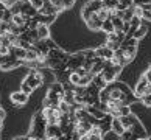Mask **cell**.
<instances>
[{
  "label": "cell",
  "mask_w": 151,
  "mask_h": 140,
  "mask_svg": "<svg viewBox=\"0 0 151 140\" xmlns=\"http://www.w3.org/2000/svg\"><path fill=\"white\" fill-rule=\"evenodd\" d=\"M95 55H97L98 58L104 59V61H111L112 56H114V52L111 48H108L106 45H103V47H98L97 50H95Z\"/></svg>",
  "instance_id": "obj_6"
},
{
  "label": "cell",
  "mask_w": 151,
  "mask_h": 140,
  "mask_svg": "<svg viewBox=\"0 0 151 140\" xmlns=\"http://www.w3.org/2000/svg\"><path fill=\"white\" fill-rule=\"evenodd\" d=\"M0 118H5V111L0 108Z\"/></svg>",
  "instance_id": "obj_44"
},
{
  "label": "cell",
  "mask_w": 151,
  "mask_h": 140,
  "mask_svg": "<svg viewBox=\"0 0 151 140\" xmlns=\"http://www.w3.org/2000/svg\"><path fill=\"white\" fill-rule=\"evenodd\" d=\"M73 3H75V0H63V5H64V8H70Z\"/></svg>",
  "instance_id": "obj_40"
},
{
  "label": "cell",
  "mask_w": 151,
  "mask_h": 140,
  "mask_svg": "<svg viewBox=\"0 0 151 140\" xmlns=\"http://www.w3.org/2000/svg\"><path fill=\"white\" fill-rule=\"evenodd\" d=\"M83 62H84V53H78V55L70 56L69 62H67V67L72 69V70H75L76 67H81Z\"/></svg>",
  "instance_id": "obj_3"
},
{
  "label": "cell",
  "mask_w": 151,
  "mask_h": 140,
  "mask_svg": "<svg viewBox=\"0 0 151 140\" xmlns=\"http://www.w3.org/2000/svg\"><path fill=\"white\" fill-rule=\"evenodd\" d=\"M11 24H14L17 27H25V17L22 14H16V16H13V19H11Z\"/></svg>",
  "instance_id": "obj_20"
},
{
  "label": "cell",
  "mask_w": 151,
  "mask_h": 140,
  "mask_svg": "<svg viewBox=\"0 0 151 140\" xmlns=\"http://www.w3.org/2000/svg\"><path fill=\"white\" fill-rule=\"evenodd\" d=\"M86 22H87V27L91 28V30H101L103 20H100V19H98L97 13H92V14L86 19Z\"/></svg>",
  "instance_id": "obj_4"
},
{
  "label": "cell",
  "mask_w": 151,
  "mask_h": 140,
  "mask_svg": "<svg viewBox=\"0 0 151 140\" xmlns=\"http://www.w3.org/2000/svg\"><path fill=\"white\" fill-rule=\"evenodd\" d=\"M37 13L42 14V16H55V17H56V14L59 13V11H58L56 6H53V5L50 3V0H45L42 6L37 9Z\"/></svg>",
  "instance_id": "obj_2"
},
{
  "label": "cell",
  "mask_w": 151,
  "mask_h": 140,
  "mask_svg": "<svg viewBox=\"0 0 151 140\" xmlns=\"http://www.w3.org/2000/svg\"><path fill=\"white\" fill-rule=\"evenodd\" d=\"M145 140H151V137H147V139H145Z\"/></svg>",
  "instance_id": "obj_46"
},
{
  "label": "cell",
  "mask_w": 151,
  "mask_h": 140,
  "mask_svg": "<svg viewBox=\"0 0 151 140\" xmlns=\"http://www.w3.org/2000/svg\"><path fill=\"white\" fill-rule=\"evenodd\" d=\"M89 140H103V136H101V134H92V132H89Z\"/></svg>",
  "instance_id": "obj_37"
},
{
  "label": "cell",
  "mask_w": 151,
  "mask_h": 140,
  "mask_svg": "<svg viewBox=\"0 0 151 140\" xmlns=\"http://www.w3.org/2000/svg\"><path fill=\"white\" fill-rule=\"evenodd\" d=\"M28 2H30L36 9H39V8H41L42 5H44V2H45V0H28Z\"/></svg>",
  "instance_id": "obj_34"
},
{
  "label": "cell",
  "mask_w": 151,
  "mask_h": 140,
  "mask_svg": "<svg viewBox=\"0 0 151 140\" xmlns=\"http://www.w3.org/2000/svg\"><path fill=\"white\" fill-rule=\"evenodd\" d=\"M80 78H81V76L73 70V72L70 73V76H69V83H70V84H73V86H78V83H80Z\"/></svg>",
  "instance_id": "obj_25"
},
{
  "label": "cell",
  "mask_w": 151,
  "mask_h": 140,
  "mask_svg": "<svg viewBox=\"0 0 151 140\" xmlns=\"http://www.w3.org/2000/svg\"><path fill=\"white\" fill-rule=\"evenodd\" d=\"M58 111L61 112V114H70V104L65 103L64 100H61L59 104H58Z\"/></svg>",
  "instance_id": "obj_21"
},
{
  "label": "cell",
  "mask_w": 151,
  "mask_h": 140,
  "mask_svg": "<svg viewBox=\"0 0 151 140\" xmlns=\"http://www.w3.org/2000/svg\"><path fill=\"white\" fill-rule=\"evenodd\" d=\"M129 129H131V132L134 134V136H136L139 140H140V139H147V132H145V129H143V126H142V123L140 121H136V123H134V125L129 128Z\"/></svg>",
  "instance_id": "obj_9"
},
{
  "label": "cell",
  "mask_w": 151,
  "mask_h": 140,
  "mask_svg": "<svg viewBox=\"0 0 151 140\" xmlns=\"http://www.w3.org/2000/svg\"><path fill=\"white\" fill-rule=\"evenodd\" d=\"M95 58H97V55H95V50H87V52H84V59L93 61Z\"/></svg>",
  "instance_id": "obj_30"
},
{
  "label": "cell",
  "mask_w": 151,
  "mask_h": 140,
  "mask_svg": "<svg viewBox=\"0 0 151 140\" xmlns=\"http://www.w3.org/2000/svg\"><path fill=\"white\" fill-rule=\"evenodd\" d=\"M147 87H148V81H147V78H145V76H142L140 80H139L137 86H136V90H134V95H136L137 98L143 97V95L147 93Z\"/></svg>",
  "instance_id": "obj_5"
},
{
  "label": "cell",
  "mask_w": 151,
  "mask_h": 140,
  "mask_svg": "<svg viewBox=\"0 0 151 140\" xmlns=\"http://www.w3.org/2000/svg\"><path fill=\"white\" fill-rule=\"evenodd\" d=\"M119 114H120V117H123V115H129V114H131L129 104H122L120 108H119Z\"/></svg>",
  "instance_id": "obj_27"
},
{
  "label": "cell",
  "mask_w": 151,
  "mask_h": 140,
  "mask_svg": "<svg viewBox=\"0 0 151 140\" xmlns=\"http://www.w3.org/2000/svg\"><path fill=\"white\" fill-rule=\"evenodd\" d=\"M109 19L112 20L114 30H122V27H123V19H120V17H115V16H111Z\"/></svg>",
  "instance_id": "obj_23"
},
{
  "label": "cell",
  "mask_w": 151,
  "mask_h": 140,
  "mask_svg": "<svg viewBox=\"0 0 151 140\" xmlns=\"http://www.w3.org/2000/svg\"><path fill=\"white\" fill-rule=\"evenodd\" d=\"M148 70H150V72H151V65H150V69H148Z\"/></svg>",
  "instance_id": "obj_47"
},
{
  "label": "cell",
  "mask_w": 151,
  "mask_h": 140,
  "mask_svg": "<svg viewBox=\"0 0 151 140\" xmlns=\"http://www.w3.org/2000/svg\"><path fill=\"white\" fill-rule=\"evenodd\" d=\"M20 90H22V92H25L27 95H30V93L33 92V89H31V87L28 86V84H27V83L24 81V83H22V84H20Z\"/></svg>",
  "instance_id": "obj_31"
},
{
  "label": "cell",
  "mask_w": 151,
  "mask_h": 140,
  "mask_svg": "<svg viewBox=\"0 0 151 140\" xmlns=\"http://www.w3.org/2000/svg\"><path fill=\"white\" fill-rule=\"evenodd\" d=\"M142 14H143L142 6H136V5H134V16H137V17H142Z\"/></svg>",
  "instance_id": "obj_36"
},
{
  "label": "cell",
  "mask_w": 151,
  "mask_h": 140,
  "mask_svg": "<svg viewBox=\"0 0 151 140\" xmlns=\"http://www.w3.org/2000/svg\"><path fill=\"white\" fill-rule=\"evenodd\" d=\"M129 25H131V28H134V30H136V28H139L142 25V17H137V16H132L131 17V20H129Z\"/></svg>",
  "instance_id": "obj_24"
},
{
  "label": "cell",
  "mask_w": 151,
  "mask_h": 140,
  "mask_svg": "<svg viewBox=\"0 0 151 140\" xmlns=\"http://www.w3.org/2000/svg\"><path fill=\"white\" fill-rule=\"evenodd\" d=\"M63 100H64L65 103H69V104L75 103V93H73V90H64Z\"/></svg>",
  "instance_id": "obj_19"
},
{
  "label": "cell",
  "mask_w": 151,
  "mask_h": 140,
  "mask_svg": "<svg viewBox=\"0 0 151 140\" xmlns=\"http://www.w3.org/2000/svg\"><path fill=\"white\" fill-rule=\"evenodd\" d=\"M103 65H104V59H101V58H95V62H93V65L91 67V73L92 75H98V73H101V70H103Z\"/></svg>",
  "instance_id": "obj_12"
},
{
  "label": "cell",
  "mask_w": 151,
  "mask_h": 140,
  "mask_svg": "<svg viewBox=\"0 0 151 140\" xmlns=\"http://www.w3.org/2000/svg\"><path fill=\"white\" fill-rule=\"evenodd\" d=\"M145 78H147V81H148V84H151V72L150 70H147L145 72V75H143Z\"/></svg>",
  "instance_id": "obj_41"
},
{
  "label": "cell",
  "mask_w": 151,
  "mask_h": 140,
  "mask_svg": "<svg viewBox=\"0 0 151 140\" xmlns=\"http://www.w3.org/2000/svg\"><path fill=\"white\" fill-rule=\"evenodd\" d=\"M9 98H11V101H13V103L19 104V106L25 104L27 101H28V95H27L25 92H22V90H19V92H13Z\"/></svg>",
  "instance_id": "obj_7"
},
{
  "label": "cell",
  "mask_w": 151,
  "mask_h": 140,
  "mask_svg": "<svg viewBox=\"0 0 151 140\" xmlns=\"http://www.w3.org/2000/svg\"><path fill=\"white\" fill-rule=\"evenodd\" d=\"M2 3H3L6 8H9V6H13V5L16 3V0H2Z\"/></svg>",
  "instance_id": "obj_39"
},
{
  "label": "cell",
  "mask_w": 151,
  "mask_h": 140,
  "mask_svg": "<svg viewBox=\"0 0 151 140\" xmlns=\"http://www.w3.org/2000/svg\"><path fill=\"white\" fill-rule=\"evenodd\" d=\"M140 100H142V103H143L145 106H150V108H151V93L143 95V97H140Z\"/></svg>",
  "instance_id": "obj_32"
},
{
  "label": "cell",
  "mask_w": 151,
  "mask_h": 140,
  "mask_svg": "<svg viewBox=\"0 0 151 140\" xmlns=\"http://www.w3.org/2000/svg\"><path fill=\"white\" fill-rule=\"evenodd\" d=\"M63 136V131H61L59 125H47L45 128V139H50V137H61Z\"/></svg>",
  "instance_id": "obj_8"
},
{
  "label": "cell",
  "mask_w": 151,
  "mask_h": 140,
  "mask_svg": "<svg viewBox=\"0 0 151 140\" xmlns=\"http://www.w3.org/2000/svg\"><path fill=\"white\" fill-rule=\"evenodd\" d=\"M120 118V121H122V125H123V128H125V129H129V128L134 125V123H136L139 118L136 115H132V114H129V115H123V117H119Z\"/></svg>",
  "instance_id": "obj_10"
},
{
  "label": "cell",
  "mask_w": 151,
  "mask_h": 140,
  "mask_svg": "<svg viewBox=\"0 0 151 140\" xmlns=\"http://www.w3.org/2000/svg\"><path fill=\"white\" fill-rule=\"evenodd\" d=\"M75 72H76V73L80 75V76H84V75H87V73H89V70H86L83 65H81V67H76V69H75Z\"/></svg>",
  "instance_id": "obj_35"
},
{
  "label": "cell",
  "mask_w": 151,
  "mask_h": 140,
  "mask_svg": "<svg viewBox=\"0 0 151 140\" xmlns=\"http://www.w3.org/2000/svg\"><path fill=\"white\" fill-rule=\"evenodd\" d=\"M36 30H37V39H39V41H44V39H47L50 36L48 25H45V24H39L36 27Z\"/></svg>",
  "instance_id": "obj_11"
},
{
  "label": "cell",
  "mask_w": 151,
  "mask_h": 140,
  "mask_svg": "<svg viewBox=\"0 0 151 140\" xmlns=\"http://www.w3.org/2000/svg\"><path fill=\"white\" fill-rule=\"evenodd\" d=\"M106 47L111 48L112 52H115V50L120 48V42H117V41H106Z\"/></svg>",
  "instance_id": "obj_28"
},
{
  "label": "cell",
  "mask_w": 151,
  "mask_h": 140,
  "mask_svg": "<svg viewBox=\"0 0 151 140\" xmlns=\"http://www.w3.org/2000/svg\"><path fill=\"white\" fill-rule=\"evenodd\" d=\"M11 28V22H3L0 20V34H5V33H8Z\"/></svg>",
  "instance_id": "obj_26"
},
{
  "label": "cell",
  "mask_w": 151,
  "mask_h": 140,
  "mask_svg": "<svg viewBox=\"0 0 151 140\" xmlns=\"http://www.w3.org/2000/svg\"><path fill=\"white\" fill-rule=\"evenodd\" d=\"M111 131H114L117 136H120V134L125 131V128H123V125H122V121H120L119 117H114V118H112V123H111Z\"/></svg>",
  "instance_id": "obj_13"
},
{
  "label": "cell",
  "mask_w": 151,
  "mask_h": 140,
  "mask_svg": "<svg viewBox=\"0 0 151 140\" xmlns=\"http://www.w3.org/2000/svg\"><path fill=\"white\" fill-rule=\"evenodd\" d=\"M45 128H47V120L42 115V112H37L33 120V126H31V137L33 139H44L45 137Z\"/></svg>",
  "instance_id": "obj_1"
},
{
  "label": "cell",
  "mask_w": 151,
  "mask_h": 140,
  "mask_svg": "<svg viewBox=\"0 0 151 140\" xmlns=\"http://www.w3.org/2000/svg\"><path fill=\"white\" fill-rule=\"evenodd\" d=\"M50 90L56 92L58 95H63V93H64V86H63V83H61V81H53L52 86H50Z\"/></svg>",
  "instance_id": "obj_15"
},
{
  "label": "cell",
  "mask_w": 151,
  "mask_h": 140,
  "mask_svg": "<svg viewBox=\"0 0 151 140\" xmlns=\"http://www.w3.org/2000/svg\"><path fill=\"white\" fill-rule=\"evenodd\" d=\"M0 129H2V125H0Z\"/></svg>",
  "instance_id": "obj_48"
},
{
  "label": "cell",
  "mask_w": 151,
  "mask_h": 140,
  "mask_svg": "<svg viewBox=\"0 0 151 140\" xmlns=\"http://www.w3.org/2000/svg\"><path fill=\"white\" fill-rule=\"evenodd\" d=\"M142 19H147V20H151V11H148V9H143Z\"/></svg>",
  "instance_id": "obj_38"
},
{
  "label": "cell",
  "mask_w": 151,
  "mask_h": 140,
  "mask_svg": "<svg viewBox=\"0 0 151 140\" xmlns=\"http://www.w3.org/2000/svg\"><path fill=\"white\" fill-rule=\"evenodd\" d=\"M20 5L22 3H19V2H16L13 6H9V11H11V14L13 16H16V14H20Z\"/></svg>",
  "instance_id": "obj_29"
},
{
  "label": "cell",
  "mask_w": 151,
  "mask_h": 140,
  "mask_svg": "<svg viewBox=\"0 0 151 140\" xmlns=\"http://www.w3.org/2000/svg\"><path fill=\"white\" fill-rule=\"evenodd\" d=\"M101 30L108 34V33H112L114 31V25H112V20L111 19H106L103 20V24H101Z\"/></svg>",
  "instance_id": "obj_16"
},
{
  "label": "cell",
  "mask_w": 151,
  "mask_h": 140,
  "mask_svg": "<svg viewBox=\"0 0 151 140\" xmlns=\"http://www.w3.org/2000/svg\"><path fill=\"white\" fill-rule=\"evenodd\" d=\"M16 2H19V3H25V2H28V0H16Z\"/></svg>",
  "instance_id": "obj_45"
},
{
  "label": "cell",
  "mask_w": 151,
  "mask_h": 140,
  "mask_svg": "<svg viewBox=\"0 0 151 140\" xmlns=\"http://www.w3.org/2000/svg\"><path fill=\"white\" fill-rule=\"evenodd\" d=\"M59 140H72V139H70L69 136H64V134H63V136L59 137Z\"/></svg>",
  "instance_id": "obj_43"
},
{
  "label": "cell",
  "mask_w": 151,
  "mask_h": 140,
  "mask_svg": "<svg viewBox=\"0 0 151 140\" xmlns=\"http://www.w3.org/2000/svg\"><path fill=\"white\" fill-rule=\"evenodd\" d=\"M80 140H89V132H87V134H83V136H80Z\"/></svg>",
  "instance_id": "obj_42"
},
{
  "label": "cell",
  "mask_w": 151,
  "mask_h": 140,
  "mask_svg": "<svg viewBox=\"0 0 151 140\" xmlns=\"http://www.w3.org/2000/svg\"><path fill=\"white\" fill-rule=\"evenodd\" d=\"M103 2V6L108 8L109 11H114L117 8V3H119V0H101Z\"/></svg>",
  "instance_id": "obj_22"
},
{
  "label": "cell",
  "mask_w": 151,
  "mask_h": 140,
  "mask_svg": "<svg viewBox=\"0 0 151 140\" xmlns=\"http://www.w3.org/2000/svg\"><path fill=\"white\" fill-rule=\"evenodd\" d=\"M97 16H98V19L100 20H106V19H109L111 17V11L108 9V8H100L98 11H97Z\"/></svg>",
  "instance_id": "obj_18"
},
{
  "label": "cell",
  "mask_w": 151,
  "mask_h": 140,
  "mask_svg": "<svg viewBox=\"0 0 151 140\" xmlns=\"http://www.w3.org/2000/svg\"><path fill=\"white\" fill-rule=\"evenodd\" d=\"M145 34H147V27H145V25L142 24V25L139 27V28H136V31H134L132 37H136L137 41H139V39H142V37H143Z\"/></svg>",
  "instance_id": "obj_17"
},
{
  "label": "cell",
  "mask_w": 151,
  "mask_h": 140,
  "mask_svg": "<svg viewBox=\"0 0 151 140\" xmlns=\"http://www.w3.org/2000/svg\"><path fill=\"white\" fill-rule=\"evenodd\" d=\"M50 3H52L53 6H56V8H58V11H63V9H64L63 0H50Z\"/></svg>",
  "instance_id": "obj_33"
},
{
  "label": "cell",
  "mask_w": 151,
  "mask_h": 140,
  "mask_svg": "<svg viewBox=\"0 0 151 140\" xmlns=\"http://www.w3.org/2000/svg\"><path fill=\"white\" fill-rule=\"evenodd\" d=\"M92 84H93V86H97V87L100 89V90L108 86L106 80H104V78H103L101 75H100V73H98V75H93V78H92Z\"/></svg>",
  "instance_id": "obj_14"
}]
</instances>
